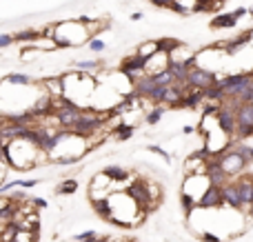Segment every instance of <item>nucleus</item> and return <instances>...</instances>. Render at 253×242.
I'll return each mask as SVG.
<instances>
[{
  "instance_id": "nucleus-22",
  "label": "nucleus",
  "mask_w": 253,
  "mask_h": 242,
  "mask_svg": "<svg viewBox=\"0 0 253 242\" xmlns=\"http://www.w3.org/2000/svg\"><path fill=\"white\" fill-rule=\"evenodd\" d=\"M75 67H78V71L91 73V71H98V67H102V63H100V60H78V63H75Z\"/></svg>"
},
{
  "instance_id": "nucleus-16",
  "label": "nucleus",
  "mask_w": 253,
  "mask_h": 242,
  "mask_svg": "<svg viewBox=\"0 0 253 242\" xmlns=\"http://www.w3.org/2000/svg\"><path fill=\"white\" fill-rule=\"evenodd\" d=\"M80 182L75 178H62L60 184L56 187V196H73L75 191H78Z\"/></svg>"
},
{
  "instance_id": "nucleus-24",
  "label": "nucleus",
  "mask_w": 253,
  "mask_h": 242,
  "mask_svg": "<svg viewBox=\"0 0 253 242\" xmlns=\"http://www.w3.org/2000/svg\"><path fill=\"white\" fill-rule=\"evenodd\" d=\"M96 238H100L96 229H87V231L75 233V236H73V242H91V240H96Z\"/></svg>"
},
{
  "instance_id": "nucleus-26",
  "label": "nucleus",
  "mask_w": 253,
  "mask_h": 242,
  "mask_svg": "<svg viewBox=\"0 0 253 242\" xmlns=\"http://www.w3.org/2000/svg\"><path fill=\"white\" fill-rule=\"evenodd\" d=\"M38 236L40 233H34V231H18L13 242H38Z\"/></svg>"
},
{
  "instance_id": "nucleus-19",
  "label": "nucleus",
  "mask_w": 253,
  "mask_h": 242,
  "mask_svg": "<svg viewBox=\"0 0 253 242\" xmlns=\"http://www.w3.org/2000/svg\"><path fill=\"white\" fill-rule=\"evenodd\" d=\"M136 54L140 56V58L149 60L151 56L158 54V40H146V42H142V45H138L136 47Z\"/></svg>"
},
{
  "instance_id": "nucleus-10",
  "label": "nucleus",
  "mask_w": 253,
  "mask_h": 242,
  "mask_svg": "<svg viewBox=\"0 0 253 242\" xmlns=\"http://www.w3.org/2000/svg\"><path fill=\"white\" fill-rule=\"evenodd\" d=\"M111 134L115 136V140H118V142H127V140H131V138H133V134H136V125L120 120L118 125H115L113 129H111Z\"/></svg>"
},
{
  "instance_id": "nucleus-39",
  "label": "nucleus",
  "mask_w": 253,
  "mask_h": 242,
  "mask_svg": "<svg viewBox=\"0 0 253 242\" xmlns=\"http://www.w3.org/2000/svg\"><path fill=\"white\" fill-rule=\"evenodd\" d=\"M249 16H251V18H253V9H249Z\"/></svg>"
},
{
  "instance_id": "nucleus-9",
  "label": "nucleus",
  "mask_w": 253,
  "mask_h": 242,
  "mask_svg": "<svg viewBox=\"0 0 253 242\" xmlns=\"http://www.w3.org/2000/svg\"><path fill=\"white\" fill-rule=\"evenodd\" d=\"M169 67V56L162 54V51H158L155 56H151L149 60H146V67H145V73L146 76H153V73L162 71V69Z\"/></svg>"
},
{
  "instance_id": "nucleus-27",
  "label": "nucleus",
  "mask_w": 253,
  "mask_h": 242,
  "mask_svg": "<svg viewBox=\"0 0 253 242\" xmlns=\"http://www.w3.org/2000/svg\"><path fill=\"white\" fill-rule=\"evenodd\" d=\"M87 45H89V49H91V51H96V54H100V51H105V49H107L105 40H100V38H96V36H93V38H89V42H87Z\"/></svg>"
},
{
  "instance_id": "nucleus-28",
  "label": "nucleus",
  "mask_w": 253,
  "mask_h": 242,
  "mask_svg": "<svg viewBox=\"0 0 253 242\" xmlns=\"http://www.w3.org/2000/svg\"><path fill=\"white\" fill-rule=\"evenodd\" d=\"M198 238H200V242H222L220 236H216L213 231H202Z\"/></svg>"
},
{
  "instance_id": "nucleus-17",
  "label": "nucleus",
  "mask_w": 253,
  "mask_h": 242,
  "mask_svg": "<svg viewBox=\"0 0 253 242\" xmlns=\"http://www.w3.org/2000/svg\"><path fill=\"white\" fill-rule=\"evenodd\" d=\"M4 82H9V85H13V87H31L36 80L22 71H11L7 78H4Z\"/></svg>"
},
{
  "instance_id": "nucleus-35",
  "label": "nucleus",
  "mask_w": 253,
  "mask_h": 242,
  "mask_svg": "<svg viewBox=\"0 0 253 242\" xmlns=\"http://www.w3.org/2000/svg\"><path fill=\"white\" fill-rule=\"evenodd\" d=\"M129 18H131L133 23H138V20H142V18H145V14H142V11H133V14L129 16Z\"/></svg>"
},
{
  "instance_id": "nucleus-29",
  "label": "nucleus",
  "mask_w": 253,
  "mask_h": 242,
  "mask_svg": "<svg viewBox=\"0 0 253 242\" xmlns=\"http://www.w3.org/2000/svg\"><path fill=\"white\" fill-rule=\"evenodd\" d=\"M149 2L153 7H158V9H171L176 0H149Z\"/></svg>"
},
{
  "instance_id": "nucleus-18",
  "label": "nucleus",
  "mask_w": 253,
  "mask_h": 242,
  "mask_svg": "<svg viewBox=\"0 0 253 242\" xmlns=\"http://www.w3.org/2000/svg\"><path fill=\"white\" fill-rule=\"evenodd\" d=\"M13 42H31V45H36V42L42 38V32H36V29H25V32L20 34H11Z\"/></svg>"
},
{
  "instance_id": "nucleus-14",
  "label": "nucleus",
  "mask_w": 253,
  "mask_h": 242,
  "mask_svg": "<svg viewBox=\"0 0 253 242\" xmlns=\"http://www.w3.org/2000/svg\"><path fill=\"white\" fill-rule=\"evenodd\" d=\"M235 25H238V20H235L231 14H217V16H213L211 18L209 27L211 29H233Z\"/></svg>"
},
{
  "instance_id": "nucleus-12",
  "label": "nucleus",
  "mask_w": 253,
  "mask_h": 242,
  "mask_svg": "<svg viewBox=\"0 0 253 242\" xmlns=\"http://www.w3.org/2000/svg\"><path fill=\"white\" fill-rule=\"evenodd\" d=\"M89 202H91V209L96 211L98 218H102V220H107V222H109V220H111V202H109V196H107V198H96V200H89Z\"/></svg>"
},
{
  "instance_id": "nucleus-34",
  "label": "nucleus",
  "mask_w": 253,
  "mask_h": 242,
  "mask_svg": "<svg viewBox=\"0 0 253 242\" xmlns=\"http://www.w3.org/2000/svg\"><path fill=\"white\" fill-rule=\"evenodd\" d=\"M247 14H249V9H247V7H238V9H233V11H231V16H233L235 20L244 18V16H247Z\"/></svg>"
},
{
  "instance_id": "nucleus-6",
  "label": "nucleus",
  "mask_w": 253,
  "mask_h": 242,
  "mask_svg": "<svg viewBox=\"0 0 253 242\" xmlns=\"http://www.w3.org/2000/svg\"><path fill=\"white\" fill-rule=\"evenodd\" d=\"M102 173H105L107 178H109L111 182L115 184V191H118V187L122 182H129V180H131V171L124 169V167H120V165H107V167H102Z\"/></svg>"
},
{
  "instance_id": "nucleus-8",
  "label": "nucleus",
  "mask_w": 253,
  "mask_h": 242,
  "mask_svg": "<svg viewBox=\"0 0 253 242\" xmlns=\"http://www.w3.org/2000/svg\"><path fill=\"white\" fill-rule=\"evenodd\" d=\"M207 178L211 184H216V187H224L226 182H229V175L224 173V169H222L220 165H217L216 160H213L211 156H209V167H207Z\"/></svg>"
},
{
  "instance_id": "nucleus-31",
  "label": "nucleus",
  "mask_w": 253,
  "mask_h": 242,
  "mask_svg": "<svg viewBox=\"0 0 253 242\" xmlns=\"http://www.w3.org/2000/svg\"><path fill=\"white\" fill-rule=\"evenodd\" d=\"M29 200H31V205H34L36 209H47L49 207V202L44 200V198H29Z\"/></svg>"
},
{
  "instance_id": "nucleus-15",
  "label": "nucleus",
  "mask_w": 253,
  "mask_h": 242,
  "mask_svg": "<svg viewBox=\"0 0 253 242\" xmlns=\"http://www.w3.org/2000/svg\"><path fill=\"white\" fill-rule=\"evenodd\" d=\"M202 94H204V100H209V103H224L226 100L224 89L217 85V80L213 82V85H209L207 89H202Z\"/></svg>"
},
{
  "instance_id": "nucleus-36",
  "label": "nucleus",
  "mask_w": 253,
  "mask_h": 242,
  "mask_svg": "<svg viewBox=\"0 0 253 242\" xmlns=\"http://www.w3.org/2000/svg\"><path fill=\"white\" fill-rule=\"evenodd\" d=\"M193 127H191V125H184V127H182V134H184V136H189V134H193Z\"/></svg>"
},
{
  "instance_id": "nucleus-4",
  "label": "nucleus",
  "mask_w": 253,
  "mask_h": 242,
  "mask_svg": "<svg viewBox=\"0 0 253 242\" xmlns=\"http://www.w3.org/2000/svg\"><path fill=\"white\" fill-rule=\"evenodd\" d=\"M209 184H211V182H209L207 175H184V182H182L180 191H186L189 196H193L195 200H198V198L207 191Z\"/></svg>"
},
{
  "instance_id": "nucleus-37",
  "label": "nucleus",
  "mask_w": 253,
  "mask_h": 242,
  "mask_svg": "<svg viewBox=\"0 0 253 242\" xmlns=\"http://www.w3.org/2000/svg\"><path fill=\"white\" fill-rule=\"evenodd\" d=\"M4 167H7V165H2V162H0V182L4 180Z\"/></svg>"
},
{
  "instance_id": "nucleus-13",
  "label": "nucleus",
  "mask_w": 253,
  "mask_h": 242,
  "mask_svg": "<svg viewBox=\"0 0 253 242\" xmlns=\"http://www.w3.org/2000/svg\"><path fill=\"white\" fill-rule=\"evenodd\" d=\"M164 113H167V107H164V104H151V107L146 109V113H145L142 120H145V125L155 127L164 118Z\"/></svg>"
},
{
  "instance_id": "nucleus-23",
  "label": "nucleus",
  "mask_w": 253,
  "mask_h": 242,
  "mask_svg": "<svg viewBox=\"0 0 253 242\" xmlns=\"http://www.w3.org/2000/svg\"><path fill=\"white\" fill-rule=\"evenodd\" d=\"M146 151H149V153H158V156L162 158L167 165H171V153H169L167 149H162L160 144H146Z\"/></svg>"
},
{
  "instance_id": "nucleus-20",
  "label": "nucleus",
  "mask_w": 253,
  "mask_h": 242,
  "mask_svg": "<svg viewBox=\"0 0 253 242\" xmlns=\"http://www.w3.org/2000/svg\"><path fill=\"white\" fill-rule=\"evenodd\" d=\"M153 82L158 87H169V85H173L176 82V78H173V73L169 71V69H162V71H158V73H153Z\"/></svg>"
},
{
  "instance_id": "nucleus-3",
  "label": "nucleus",
  "mask_w": 253,
  "mask_h": 242,
  "mask_svg": "<svg viewBox=\"0 0 253 242\" xmlns=\"http://www.w3.org/2000/svg\"><path fill=\"white\" fill-rule=\"evenodd\" d=\"M222 207H224V200H222V187L209 184L207 191L198 198V207H195V209L213 211V209H222Z\"/></svg>"
},
{
  "instance_id": "nucleus-30",
  "label": "nucleus",
  "mask_w": 253,
  "mask_h": 242,
  "mask_svg": "<svg viewBox=\"0 0 253 242\" xmlns=\"http://www.w3.org/2000/svg\"><path fill=\"white\" fill-rule=\"evenodd\" d=\"M11 207H13L11 198H9L7 193H2V196H0V211H7V209H11Z\"/></svg>"
},
{
  "instance_id": "nucleus-21",
  "label": "nucleus",
  "mask_w": 253,
  "mask_h": 242,
  "mask_svg": "<svg viewBox=\"0 0 253 242\" xmlns=\"http://www.w3.org/2000/svg\"><path fill=\"white\" fill-rule=\"evenodd\" d=\"M178 45H180V40H178V38H171V36L158 38V51H162V54H171Z\"/></svg>"
},
{
  "instance_id": "nucleus-11",
  "label": "nucleus",
  "mask_w": 253,
  "mask_h": 242,
  "mask_svg": "<svg viewBox=\"0 0 253 242\" xmlns=\"http://www.w3.org/2000/svg\"><path fill=\"white\" fill-rule=\"evenodd\" d=\"M195 63H171L169 60V71L173 73V78H176V82H184L186 85V76H189V71H191V67H193Z\"/></svg>"
},
{
  "instance_id": "nucleus-25",
  "label": "nucleus",
  "mask_w": 253,
  "mask_h": 242,
  "mask_svg": "<svg viewBox=\"0 0 253 242\" xmlns=\"http://www.w3.org/2000/svg\"><path fill=\"white\" fill-rule=\"evenodd\" d=\"M217 109H220V103H209V100H204L202 103V118H213L217 113Z\"/></svg>"
},
{
  "instance_id": "nucleus-1",
  "label": "nucleus",
  "mask_w": 253,
  "mask_h": 242,
  "mask_svg": "<svg viewBox=\"0 0 253 242\" xmlns=\"http://www.w3.org/2000/svg\"><path fill=\"white\" fill-rule=\"evenodd\" d=\"M235 138L240 142L253 138V103H242L235 111Z\"/></svg>"
},
{
  "instance_id": "nucleus-5",
  "label": "nucleus",
  "mask_w": 253,
  "mask_h": 242,
  "mask_svg": "<svg viewBox=\"0 0 253 242\" xmlns=\"http://www.w3.org/2000/svg\"><path fill=\"white\" fill-rule=\"evenodd\" d=\"M204 103V94L202 89H191L189 94H184L171 109H186V111H195L200 104Z\"/></svg>"
},
{
  "instance_id": "nucleus-7",
  "label": "nucleus",
  "mask_w": 253,
  "mask_h": 242,
  "mask_svg": "<svg viewBox=\"0 0 253 242\" xmlns=\"http://www.w3.org/2000/svg\"><path fill=\"white\" fill-rule=\"evenodd\" d=\"M222 200H224V207L242 213V202H240V191L235 187V182H226L222 187Z\"/></svg>"
},
{
  "instance_id": "nucleus-38",
  "label": "nucleus",
  "mask_w": 253,
  "mask_h": 242,
  "mask_svg": "<svg viewBox=\"0 0 253 242\" xmlns=\"http://www.w3.org/2000/svg\"><path fill=\"white\" fill-rule=\"evenodd\" d=\"M93 242H109V238H96Z\"/></svg>"
},
{
  "instance_id": "nucleus-2",
  "label": "nucleus",
  "mask_w": 253,
  "mask_h": 242,
  "mask_svg": "<svg viewBox=\"0 0 253 242\" xmlns=\"http://www.w3.org/2000/svg\"><path fill=\"white\" fill-rule=\"evenodd\" d=\"M217 76H220V73L211 71V69L193 65L191 71H189V76H186V85H189L191 89H207L209 85H213V82L217 80Z\"/></svg>"
},
{
  "instance_id": "nucleus-33",
  "label": "nucleus",
  "mask_w": 253,
  "mask_h": 242,
  "mask_svg": "<svg viewBox=\"0 0 253 242\" xmlns=\"http://www.w3.org/2000/svg\"><path fill=\"white\" fill-rule=\"evenodd\" d=\"M13 45V38L9 36V34H0V49H4V47Z\"/></svg>"
},
{
  "instance_id": "nucleus-32",
  "label": "nucleus",
  "mask_w": 253,
  "mask_h": 242,
  "mask_svg": "<svg viewBox=\"0 0 253 242\" xmlns=\"http://www.w3.org/2000/svg\"><path fill=\"white\" fill-rule=\"evenodd\" d=\"M36 184H40L38 178H34V180H20V189H25V191H27V189H34Z\"/></svg>"
}]
</instances>
